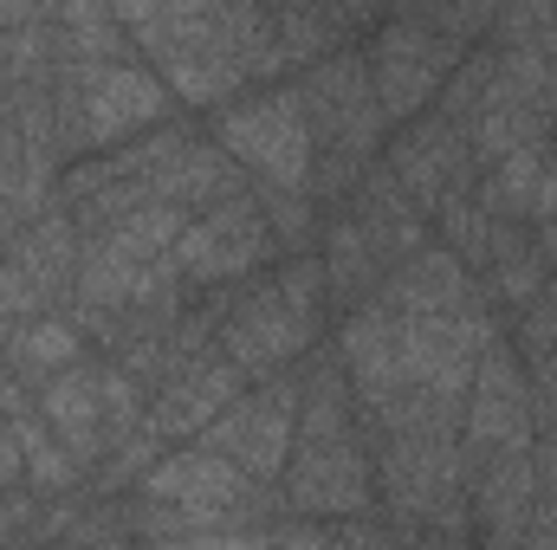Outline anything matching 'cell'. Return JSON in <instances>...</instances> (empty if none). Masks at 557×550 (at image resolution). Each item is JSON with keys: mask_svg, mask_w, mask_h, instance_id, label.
I'll list each match as a JSON object with an SVG mask.
<instances>
[{"mask_svg": "<svg viewBox=\"0 0 557 550\" xmlns=\"http://www.w3.org/2000/svg\"><path fill=\"white\" fill-rule=\"evenodd\" d=\"M227 195H240V175L227 149H208V142H182L149 182V201H175V208H214Z\"/></svg>", "mask_w": 557, "mask_h": 550, "instance_id": "obj_15", "label": "cell"}, {"mask_svg": "<svg viewBox=\"0 0 557 550\" xmlns=\"http://www.w3.org/2000/svg\"><path fill=\"white\" fill-rule=\"evenodd\" d=\"M539 402H532V383L525 370L512 363V350L486 343L480 363H473V389H467V409H460V447L473 460L486 453H506V447H532V427H539Z\"/></svg>", "mask_w": 557, "mask_h": 550, "instance_id": "obj_5", "label": "cell"}, {"mask_svg": "<svg viewBox=\"0 0 557 550\" xmlns=\"http://www.w3.org/2000/svg\"><path fill=\"white\" fill-rule=\"evenodd\" d=\"M273 253V227H267V208L240 188L227 201H214L201 221H188L169 247L175 273L182 278H201V285H221V278H240L253 273L260 260Z\"/></svg>", "mask_w": 557, "mask_h": 550, "instance_id": "obj_3", "label": "cell"}, {"mask_svg": "<svg viewBox=\"0 0 557 550\" xmlns=\"http://www.w3.org/2000/svg\"><path fill=\"white\" fill-rule=\"evenodd\" d=\"M311 330H318V311H298L278 285H267V291H253V298H240V304L227 311V324H221V357H227L247 383H267V376H278V370L311 343Z\"/></svg>", "mask_w": 557, "mask_h": 550, "instance_id": "obj_6", "label": "cell"}, {"mask_svg": "<svg viewBox=\"0 0 557 550\" xmlns=\"http://www.w3.org/2000/svg\"><path fill=\"white\" fill-rule=\"evenodd\" d=\"M137 486H143V499L182 505V512H201V518H227V512H240V505L260 499V492H253L260 479H253L240 460L214 453V447L175 453V460H149V473H143Z\"/></svg>", "mask_w": 557, "mask_h": 550, "instance_id": "obj_7", "label": "cell"}, {"mask_svg": "<svg viewBox=\"0 0 557 550\" xmlns=\"http://www.w3.org/2000/svg\"><path fill=\"white\" fill-rule=\"evenodd\" d=\"M65 59H124V20L111 0H65Z\"/></svg>", "mask_w": 557, "mask_h": 550, "instance_id": "obj_19", "label": "cell"}, {"mask_svg": "<svg viewBox=\"0 0 557 550\" xmlns=\"http://www.w3.org/2000/svg\"><path fill=\"white\" fill-rule=\"evenodd\" d=\"M539 182H545V155H539V142H519L493 162V182L480 188V201L499 221H519V214H539Z\"/></svg>", "mask_w": 557, "mask_h": 550, "instance_id": "obj_18", "label": "cell"}, {"mask_svg": "<svg viewBox=\"0 0 557 550\" xmlns=\"http://www.w3.org/2000/svg\"><path fill=\"white\" fill-rule=\"evenodd\" d=\"M260 7H273V13H324V0H260Z\"/></svg>", "mask_w": 557, "mask_h": 550, "instance_id": "obj_24", "label": "cell"}, {"mask_svg": "<svg viewBox=\"0 0 557 550\" xmlns=\"http://www.w3.org/2000/svg\"><path fill=\"white\" fill-rule=\"evenodd\" d=\"M467 130L460 124H447V117H434L428 130L396 142V155H389V168H396V188L416 201L421 214H434L447 195H460L467 188V168H473V149H467Z\"/></svg>", "mask_w": 557, "mask_h": 550, "instance_id": "obj_9", "label": "cell"}, {"mask_svg": "<svg viewBox=\"0 0 557 550\" xmlns=\"http://www.w3.org/2000/svg\"><path fill=\"white\" fill-rule=\"evenodd\" d=\"M162 111H169L162 72H143L124 59H72L59 78V98H52L65 149H104V142L156 124Z\"/></svg>", "mask_w": 557, "mask_h": 550, "instance_id": "obj_1", "label": "cell"}, {"mask_svg": "<svg viewBox=\"0 0 557 550\" xmlns=\"http://www.w3.org/2000/svg\"><path fill=\"white\" fill-rule=\"evenodd\" d=\"M221 149L234 162H247L267 188H305L311 182V117L305 98H253L221 111L214 124Z\"/></svg>", "mask_w": 557, "mask_h": 550, "instance_id": "obj_2", "label": "cell"}, {"mask_svg": "<svg viewBox=\"0 0 557 550\" xmlns=\"http://www.w3.org/2000/svg\"><path fill=\"white\" fill-rule=\"evenodd\" d=\"M454 46L460 39H434L416 20H396L383 39H376V59H370V85H376V104L383 117H416L421 104L434 98L441 72L454 65Z\"/></svg>", "mask_w": 557, "mask_h": 550, "instance_id": "obj_8", "label": "cell"}, {"mask_svg": "<svg viewBox=\"0 0 557 550\" xmlns=\"http://www.w3.org/2000/svg\"><path fill=\"white\" fill-rule=\"evenodd\" d=\"M39 7H46V0H0V26H33Z\"/></svg>", "mask_w": 557, "mask_h": 550, "instance_id": "obj_23", "label": "cell"}, {"mask_svg": "<svg viewBox=\"0 0 557 550\" xmlns=\"http://www.w3.org/2000/svg\"><path fill=\"white\" fill-rule=\"evenodd\" d=\"M376 298L389 311H434V317H460V311L480 304L473 278H467V260L441 253V247H416L409 260H396L383 273V285H376Z\"/></svg>", "mask_w": 557, "mask_h": 550, "instance_id": "obj_11", "label": "cell"}, {"mask_svg": "<svg viewBox=\"0 0 557 550\" xmlns=\"http://www.w3.org/2000/svg\"><path fill=\"white\" fill-rule=\"evenodd\" d=\"M234 396H247V376H240L227 357H201V363H188V370H175V376L162 383L156 409L143 414V421H149L162 440H175V434H201V427L227 409Z\"/></svg>", "mask_w": 557, "mask_h": 550, "instance_id": "obj_12", "label": "cell"}, {"mask_svg": "<svg viewBox=\"0 0 557 550\" xmlns=\"http://www.w3.org/2000/svg\"><path fill=\"white\" fill-rule=\"evenodd\" d=\"M499 7H506V0H447V20H454V33H460V39H473Z\"/></svg>", "mask_w": 557, "mask_h": 550, "instance_id": "obj_21", "label": "cell"}, {"mask_svg": "<svg viewBox=\"0 0 557 550\" xmlns=\"http://www.w3.org/2000/svg\"><path fill=\"white\" fill-rule=\"evenodd\" d=\"M201 440H208L214 453L240 460L253 479H278V466H285L292 447H298V383L278 376V383L253 389V396H234L227 409L201 427Z\"/></svg>", "mask_w": 557, "mask_h": 550, "instance_id": "obj_4", "label": "cell"}, {"mask_svg": "<svg viewBox=\"0 0 557 550\" xmlns=\"http://www.w3.org/2000/svg\"><path fill=\"white\" fill-rule=\"evenodd\" d=\"M182 227H188V208H175V201H137L104 234H91V247L124 253V260H169V247H175Z\"/></svg>", "mask_w": 557, "mask_h": 550, "instance_id": "obj_17", "label": "cell"}, {"mask_svg": "<svg viewBox=\"0 0 557 550\" xmlns=\"http://www.w3.org/2000/svg\"><path fill=\"white\" fill-rule=\"evenodd\" d=\"M344 434V383L337 370H311L298 383V440H337Z\"/></svg>", "mask_w": 557, "mask_h": 550, "instance_id": "obj_20", "label": "cell"}, {"mask_svg": "<svg viewBox=\"0 0 557 550\" xmlns=\"http://www.w3.org/2000/svg\"><path fill=\"white\" fill-rule=\"evenodd\" d=\"M344 370H350V383H357V396L376 409V402H389L396 389H409L403 383V357H396V311L376 298V304H363L350 324H344Z\"/></svg>", "mask_w": 557, "mask_h": 550, "instance_id": "obj_14", "label": "cell"}, {"mask_svg": "<svg viewBox=\"0 0 557 550\" xmlns=\"http://www.w3.org/2000/svg\"><path fill=\"white\" fill-rule=\"evenodd\" d=\"M39 414H46V427L65 440V453L78 460V473L98 466V460L111 453V427H104V402H98V370L72 363V370L46 376V389H39Z\"/></svg>", "mask_w": 557, "mask_h": 550, "instance_id": "obj_13", "label": "cell"}, {"mask_svg": "<svg viewBox=\"0 0 557 550\" xmlns=\"http://www.w3.org/2000/svg\"><path fill=\"white\" fill-rule=\"evenodd\" d=\"M292 505H305V512H363L370 505V466H363L350 434L298 440V453H292Z\"/></svg>", "mask_w": 557, "mask_h": 550, "instance_id": "obj_10", "label": "cell"}, {"mask_svg": "<svg viewBox=\"0 0 557 550\" xmlns=\"http://www.w3.org/2000/svg\"><path fill=\"white\" fill-rule=\"evenodd\" d=\"M532 466H539V486L557 492V414H545V434H539V447H532Z\"/></svg>", "mask_w": 557, "mask_h": 550, "instance_id": "obj_22", "label": "cell"}, {"mask_svg": "<svg viewBox=\"0 0 557 550\" xmlns=\"http://www.w3.org/2000/svg\"><path fill=\"white\" fill-rule=\"evenodd\" d=\"M78 324L72 317H26V324H13L7 330V343H0V357H7V370L20 376V383H46V376H59V370H72L78 363Z\"/></svg>", "mask_w": 557, "mask_h": 550, "instance_id": "obj_16", "label": "cell"}]
</instances>
